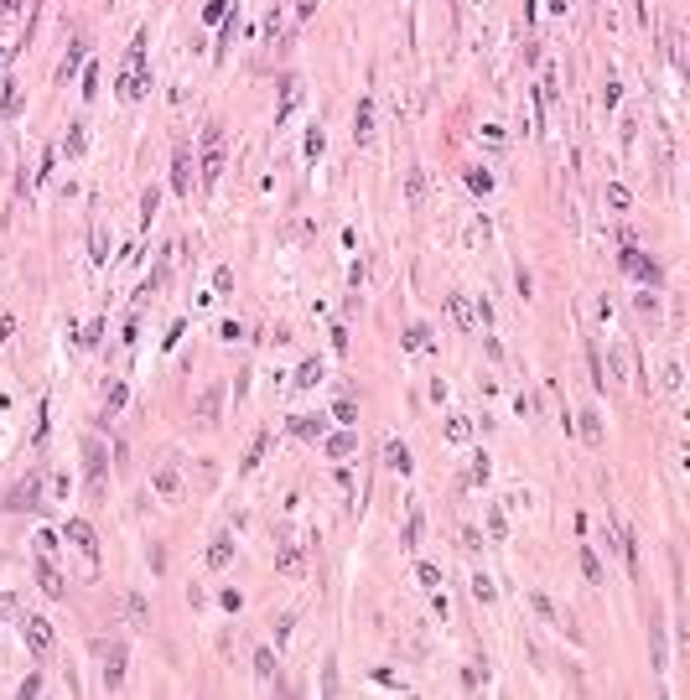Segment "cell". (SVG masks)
Wrapping results in <instances>:
<instances>
[{
	"mask_svg": "<svg viewBox=\"0 0 690 700\" xmlns=\"http://www.w3.org/2000/svg\"><path fill=\"white\" fill-rule=\"evenodd\" d=\"M151 89V73H146V32L130 42L125 52V78H119V99H141V93Z\"/></svg>",
	"mask_w": 690,
	"mask_h": 700,
	"instance_id": "6da1fadb",
	"label": "cell"
},
{
	"mask_svg": "<svg viewBox=\"0 0 690 700\" xmlns=\"http://www.w3.org/2000/svg\"><path fill=\"white\" fill-rule=\"evenodd\" d=\"M223 166H229V161H223V130H218V125H208V130H203V161H198L203 187H213V182H218V176H223Z\"/></svg>",
	"mask_w": 690,
	"mask_h": 700,
	"instance_id": "7a4b0ae2",
	"label": "cell"
},
{
	"mask_svg": "<svg viewBox=\"0 0 690 700\" xmlns=\"http://www.w3.org/2000/svg\"><path fill=\"white\" fill-rule=\"evenodd\" d=\"M21 638L32 643V653H47V649H52V628H47V618L26 612V618H21Z\"/></svg>",
	"mask_w": 690,
	"mask_h": 700,
	"instance_id": "3957f363",
	"label": "cell"
},
{
	"mask_svg": "<svg viewBox=\"0 0 690 700\" xmlns=\"http://www.w3.org/2000/svg\"><path fill=\"white\" fill-rule=\"evenodd\" d=\"M68 539L83 550V560H89V571L99 565V539H94V529L83 524V519H68Z\"/></svg>",
	"mask_w": 690,
	"mask_h": 700,
	"instance_id": "277c9868",
	"label": "cell"
},
{
	"mask_svg": "<svg viewBox=\"0 0 690 700\" xmlns=\"http://www.w3.org/2000/svg\"><path fill=\"white\" fill-rule=\"evenodd\" d=\"M172 187L182 198H192V151L187 145H176V156H172Z\"/></svg>",
	"mask_w": 690,
	"mask_h": 700,
	"instance_id": "5b68a950",
	"label": "cell"
},
{
	"mask_svg": "<svg viewBox=\"0 0 690 700\" xmlns=\"http://www.w3.org/2000/svg\"><path fill=\"white\" fill-rule=\"evenodd\" d=\"M623 265H628L633 275L643 280V285H659V265H654V259H643V255H639V249H633V244L623 249Z\"/></svg>",
	"mask_w": 690,
	"mask_h": 700,
	"instance_id": "8992f818",
	"label": "cell"
},
{
	"mask_svg": "<svg viewBox=\"0 0 690 700\" xmlns=\"http://www.w3.org/2000/svg\"><path fill=\"white\" fill-rule=\"evenodd\" d=\"M104 685H119V675H125V643H104Z\"/></svg>",
	"mask_w": 690,
	"mask_h": 700,
	"instance_id": "52a82bcc",
	"label": "cell"
},
{
	"mask_svg": "<svg viewBox=\"0 0 690 700\" xmlns=\"http://www.w3.org/2000/svg\"><path fill=\"white\" fill-rule=\"evenodd\" d=\"M218 405H223V384L203 389V399H198V420H203V425H218Z\"/></svg>",
	"mask_w": 690,
	"mask_h": 700,
	"instance_id": "ba28073f",
	"label": "cell"
},
{
	"mask_svg": "<svg viewBox=\"0 0 690 700\" xmlns=\"http://www.w3.org/2000/svg\"><path fill=\"white\" fill-rule=\"evenodd\" d=\"M151 488L161 493V498H176V493H182V478H176V467H156V472H151Z\"/></svg>",
	"mask_w": 690,
	"mask_h": 700,
	"instance_id": "9c48e42d",
	"label": "cell"
},
{
	"mask_svg": "<svg viewBox=\"0 0 690 700\" xmlns=\"http://www.w3.org/2000/svg\"><path fill=\"white\" fill-rule=\"evenodd\" d=\"M291 431L301 436V441H322V436H327V420H322V415H317V420H312V415H296Z\"/></svg>",
	"mask_w": 690,
	"mask_h": 700,
	"instance_id": "30bf717a",
	"label": "cell"
},
{
	"mask_svg": "<svg viewBox=\"0 0 690 700\" xmlns=\"http://www.w3.org/2000/svg\"><path fill=\"white\" fill-rule=\"evenodd\" d=\"M229 560H234V539H229V535H213V545H208V565H213V571H223Z\"/></svg>",
	"mask_w": 690,
	"mask_h": 700,
	"instance_id": "8fae6325",
	"label": "cell"
},
{
	"mask_svg": "<svg viewBox=\"0 0 690 700\" xmlns=\"http://www.w3.org/2000/svg\"><path fill=\"white\" fill-rule=\"evenodd\" d=\"M369 130H374V104H369V99H358V109H353V135L369 140Z\"/></svg>",
	"mask_w": 690,
	"mask_h": 700,
	"instance_id": "7c38bea8",
	"label": "cell"
},
{
	"mask_svg": "<svg viewBox=\"0 0 690 700\" xmlns=\"http://www.w3.org/2000/svg\"><path fill=\"white\" fill-rule=\"evenodd\" d=\"M36 581H42V592H47V596H62V576L52 571L47 555H42V565H36Z\"/></svg>",
	"mask_w": 690,
	"mask_h": 700,
	"instance_id": "4fadbf2b",
	"label": "cell"
},
{
	"mask_svg": "<svg viewBox=\"0 0 690 700\" xmlns=\"http://www.w3.org/2000/svg\"><path fill=\"white\" fill-rule=\"evenodd\" d=\"M83 452H89V482L99 488V482H104V446H99V441H89Z\"/></svg>",
	"mask_w": 690,
	"mask_h": 700,
	"instance_id": "5bb4252c",
	"label": "cell"
},
{
	"mask_svg": "<svg viewBox=\"0 0 690 700\" xmlns=\"http://www.w3.org/2000/svg\"><path fill=\"white\" fill-rule=\"evenodd\" d=\"M384 467H395V472H410V452H405V441H384Z\"/></svg>",
	"mask_w": 690,
	"mask_h": 700,
	"instance_id": "9a60e30c",
	"label": "cell"
},
{
	"mask_svg": "<svg viewBox=\"0 0 690 700\" xmlns=\"http://www.w3.org/2000/svg\"><path fill=\"white\" fill-rule=\"evenodd\" d=\"M446 312H452V322L462 327V332H472V306L462 301V296H446Z\"/></svg>",
	"mask_w": 690,
	"mask_h": 700,
	"instance_id": "2e32d148",
	"label": "cell"
},
{
	"mask_svg": "<svg viewBox=\"0 0 690 700\" xmlns=\"http://www.w3.org/2000/svg\"><path fill=\"white\" fill-rule=\"evenodd\" d=\"M582 436H586V446H602V420L592 410H582Z\"/></svg>",
	"mask_w": 690,
	"mask_h": 700,
	"instance_id": "e0dca14e",
	"label": "cell"
},
{
	"mask_svg": "<svg viewBox=\"0 0 690 700\" xmlns=\"http://www.w3.org/2000/svg\"><path fill=\"white\" fill-rule=\"evenodd\" d=\"M275 565H281V576H301V550H296V545H286Z\"/></svg>",
	"mask_w": 690,
	"mask_h": 700,
	"instance_id": "ac0fdd59",
	"label": "cell"
},
{
	"mask_svg": "<svg viewBox=\"0 0 690 700\" xmlns=\"http://www.w3.org/2000/svg\"><path fill=\"white\" fill-rule=\"evenodd\" d=\"M317 379H322V363H317V358H306L301 369H296V384H301V389H312Z\"/></svg>",
	"mask_w": 690,
	"mask_h": 700,
	"instance_id": "d6986e66",
	"label": "cell"
},
{
	"mask_svg": "<svg viewBox=\"0 0 690 700\" xmlns=\"http://www.w3.org/2000/svg\"><path fill=\"white\" fill-rule=\"evenodd\" d=\"M582 576H586L592 586H602V560H597L592 550H582Z\"/></svg>",
	"mask_w": 690,
	"mask_h": 700,
	"instance_id": "ffe728a7",
	"label": "cell"
},
{
	"mask_svg": "<svg viewBox=\"0 0 690 700\" xmlns=\"http://www.w3.org/2000/svg\"><path fill=\"white\" fill-rule=\"evenodd\" d=\"M78 58H83V42H73V47H68V58H62V68H58V78H62V83L78 73Z\"/></svg>",
	"mask_w": 690,
	"mask_h": 700,
	"instance_id": "44dd1931",
	"label": "cell"
},
{
	"mask_svg": "<svg viewBox=\"0 0 690 700\" xmlns=\"http://www.w3.org/2000/svg\"><path fill=\"white\" fill-rule=\"evenodd\" d=\"M11 503H16V509H32V503H36V478H26L21 488L11 493Z\"/></svg>",
	"mask_w": 690,
	"mask_h": 700,
	"instance_id": "7402d4cb",
	"label": "cell"
},
{
	"mask_svg": "<svg viewBox=\"0 0 690 700\" xmlns=\"http://www.w3.org/2000/svg\"><path fill=\"white\" fill-rule=\"evenodd\" d=\"M468 436H472V420H462V415L446 420V441H468Z\"/></svg>",
	"mask_w": 690,
	"mask_h": 700,
	"instance_id": "603a6c76",
	"label": "cell"
},
{
	"mask_svg": "<svg viewBox=\"0 0 690 700\" xmlns=\"http://www.w3.org/2000/svg\"><path fill=\"white\" fill-rule=\"evenodd\" d=\"M255 675H260V679H275V653H270V649L255 653Z\"/></svg>",
	"mask_w": 690,
	"mask_h": 700,
	"instance_id": "cb8c5ba5",
	"label": "cell"
},
{
	"mask_svg": "<svg viewBox=\"0 0 690 700\" xmlns=\"http://www.w3.org/2000/svg\"><path fill=\"white\" fill-rule=\"evenodd\" d=\"M421 198H426V176L421 166H410V208H421Z\"/></svg>",
	"mask_w": 690,
	"mask_h": 700,
	"instance_id": "d4e9b609",
	"label": "cell"
},
{
	"mask_svg": "<svg viewBox=\"0 0 690 700\" xmlns=\"http://www.w3.org/2000/svg\"><path fill=\"white\" fill-rule=\"evenodd\" d=\"M125 395H130L125 384H109V395H104V415H115V410H125Z\"/></svg>",
	"mask_w": 690,
	"mask_h": 700,
	"instance_id": "484cf974",
	"label": "cell"
},
{
	"mask_svg": "<svg viewBox=\"0 0 690 700\" xmlns=\"http://www.w3.org/2000/svg\"><path fill=\"white\" fill-rule=\"evenodd\" d=\"M468 187H472V192H483V198H488V192H493V176L472 166V172H468Z\"/></svg>",
	"mask_w": 690,
	"mask_h": 700,
	"instance_id": "4316f807",
	"label": "cell"
},
{
	"mask_svg": "<svg viewBox=\"0 0 690 700\" xmlns=\"http://www.w3.org/2000/svg\"><path fill=\"white\" fill-rule=\"evenodd\" d=\"M62 145H68V156H83V145H89V135H83V125H73Z\"/></svg>",
	"mask_w": 690,
	"mask_h": 700,
	"instance_id": "83f0119b",
	"label": "cell"
},
{
	"mask_svg": "<svg viewBox=\"0 0 690 700\" xmlns=\"http://www.w3.org/2000/svg\"><path fill=\"white\" fill-rule=\"evenodd\" d=\"M405 545H421V509H410L405 519Z\"/></svg>",
	"mask_w": 690,
	"mask_h": 700,
	"instance_id": "f1b7e54d",
	"label": "cell"
},
{
	"mask_svg": "<svg viewBox=\"0 0 690 700\" xmlns=\"http://www.w3.org/2000/svg\"><path fill=\"white\" fill-rule=\"evenodd\" d=\"M529 602H535V612H540V618H545V622H561V612H555V607H550V596H529Z\"/></svg>",
	"mask_w": 690,
	"mask_h": 700,
	"instance_id": "f546056e",
	"label": "cell"
},
{
	"mask_svg": "<svg viewBox=\"0 0 690 700\" xmlns=\"http://www.w3.org/2000/svg\"><path fill=\"white\" fill-rule=\"evenodd\" d=\"M353 446H358V436H332V441H327V452H332V456H348Z\"/></svg>",
	"mask_w": 690,
	"mask_h": 700,
	"instance_id": "4dcf8cb0",
	"label": "cell"
},
{
	"mask_svg": "<svg viewBox=\"0 0 690 700\" xmlns=\"http://www.w3.org/2000/svg\"><path fill=\"white\" fill-rule=\"evenodd\" d=\"M608 208H628V187H623V182L608 187Z\"/></svg>",
	"mask_w": 690,
	"mask_h": 700,
	"instance_id": "1f68e13d",
	"label": "cell"
},
{
	"mask_svg": "<svg viewBox=\"0 0 690 700\" xmlns=\"http://www.w3.org/2000/svg\"><path fill=\"white\" fill-rule=\"evenodd\" d=\"M472 596H478V602H493V581H488V576H472Z\"/></svg>",
	"mask_w": 690,
	"mask_h": 700,
	"instance_id": "d6a6232c",
	"label": "cell"
},
{
	"mask_svg": "<svg viewBox=\"0 0 690 700\" xmlns=\"http://www.w3.org/2000/svg\"><path fill=\"white\" fill-rule=\"evenodd\" d=\"M260 456H265V431H260V436H255V446H249V456H244V472H249V467H260Z\"/></svg>",
	"mask_w": 690,
	"mask_h": 700,
	"instance_id": "836d02e7",
	"label": "cell"
},
{
	"mask_svg": "<svg viewBox=\"0 0 690 700\" xmlns=\"http://www.w3.org/2000/svg\"><path fill=\"white\" fill-rule=\"evenodd\" d=\"M130 618H135V622H141V628H146V622H151V612H146V602H141V596H130Z\"/></svg>",
	"mask_w": 690,
	"mask_h": 700,
	"instance_id": "e575fe53",
	"label": "cell"
},
{
	"mask_svg": "<svg viewBox=\"0 0 690 700\" xmlns=\"http://www.w3.org/2000/svg\"><path fill=\"white\" fill-rule=\"evenodd\" d=\"M426 342H431V338H426V327H410V332H405V348H415V353H421Z\"/></svg>",
	"mask_w": 690,
	"mask_h": 700,
	"instance_id": "d590c367",
	"label": "cell"
},
{
	"mask_svg": "<svg viewBox=\"0 0 690 700\" xmlns=\"http://www.w3.org/2000/svg\"><path fill=\"white\" fill-rule=\"evenodd\" d=\"M332 415H338L343 425H353V420H358V410H353V399H338V410H332Z\"/></svg>",
	"mask_w": 690,
	"mask_h": 700,
	"instance_id": "8d00e7d4",
	"label": "cell"
},
{
	"mask_svg": "<svg viewBox=\"0 0 690 700\" xmlns=\"http://www.w3.org/2000/svg\"><path fill=\"white\" fill-rule=\"evenodd\" d=\"M94 259H99V265L109 259V239H104V229H94Z\"/></svg>",
	"mask_w": 690,
	"mask_h": 700,
	"instance_id": "74e56055",
	"label": "cell"
},
{
	"mask_svg": "<svg viewBox=\"0 0 690 700\" xmlns=\"http://www.w3.org/2000/svg\"><path fill=\"white\" fill-rule=\"evenodd\" d=\"M94 93H99V68H89L83 73V99H94Z\"/></svg>",
	"mask_w": 690,
	"mask_h": 700,
	"instance_id": "f35d334b",
	"label": "cell"
},
{
	"mask_svg": "<svg viewBox=\"0 0 690 700\" xmlns=\"http://www.w3.org/2000/svg\"><path fill=\"white\" fill-rule=\"evenodd\" d=\"M203 16H208V21H223V16H229V0H208V11H203Z\"/></svg>",
	"mask_w": 690,
	"mask_h": 700,
	"instance_id": "ab89813d",
	"label": "cell"
},
{
	"mask_svg": "<svg viewBox=\"0 0 690 700\" xmlns=\"http://www.w3.org/2000/svg\"><path fill=\"white\" fill-rule=\"evenodd\" d=\"M156 202H161V198H156V187H151V192H146V198H141V208H146V213H141V218H146V223H151V218H156Z\"/></svg>",
	"mask_w": 690,
	"mask_h": 700,
	"instance_id": "60d3db41",
	"label": "cell"
},
{
	"mask_svg": "<svg viewBox=\"0 0 690 700\" xmlns=\"http://www.w3.org/2000/svg\"><path fill=\"white\" fill-rule=\"evenodd\" d=\"M545 5H550V11H566V0H545Z\"/></svg>",
	"mask_w": 690,
	"mask_h": 700,
	"instance_id": "b9f144b4",
	"label": "cell"
},
{
	"mask_svg": "<svg viewBox=\"0 0 690 700\" xmlns=\"http://www.w3.org/2000/svg\"><path fill=\"white\" fill-rule=\"evenodd\" d=\"M0 58H5V52H0Z\"/></svg>",
	"mask_w": 690,
	"mask_h": 700,
	"instance_id": "7bdbcfd3",
	"label": "cell"
}]
</instances>
